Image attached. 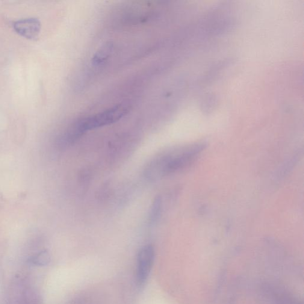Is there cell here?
<instances>
[{"label": "cell", "mask_w": 304, "mask_h": 304, "mask_svg": "<svg viewBox=\"0 0 304 304\" xmlns=\"http://www.w3.org/2000/svg\"><path fill=\"white\" fill-rule=\"evenodd\" d=\"M204 148V144L180 147L159 153L149 161L144 170V176L155 181L182 169L193 161Z\"/></svg>", "instance_id": "obj_1"}, {"label": "cell", "mask_w": 304, "mask_h": 304, "mask_svg": "<svg viewBox=\"0 0 304 304\" xmlns=\"http://www.w3.org/2000/svg\"><path fill=\"white\" fill-rule=\"evenodd\" d=\"M131 110L128 102L121 103L100 113L79 121L71 129L67 138L71 143L77 140L88 131L116 123Z\"/></svg>", "instance_id": "obj_2"}, {"label": "cell", "mask_w": 304, "mask_h": 304, "mask_svg": "<svg viewBox=\"0 0 304 304\" xmlns=\"http://www.w3.org/2000/svg\"><path fill=\"white\" fill-rule=\"evenodd\" d=\"M155 249L151 244L145 245L138 251L135 264V279L138 286L145 284L151 272L155 260Z\"/></svg>", "instance_id": "obj_3"}, {"label": "cell", "mask_w": 304, "mask_h": 304, "mask_svg": "<svg viewBox=\"0 0 304 304\" xmlns=\"http://www.w3.org/2000/svg\"><path fill=\"white\" fill-rule=\"evenodd\" d=\"M14 31L26 39L36 40L39 37L41 25L39 20L28 18L17 20L14 23Z\"/></svg>", "instance_id": "obj_4"}, {"label": "cell", "mask_w": 304, "mask_h": 304, "mask_svg": "<svg viewBox=\"0 0 304 304\" xmlns=\"http://www.w3.org/2000/svg\"><path fill=\"white\" fill-rule=\"evenodd\" d=\"M113 49V44L107 43L100 48L94 55L92 58V63L94 66H100L105 63L110 57Z\"/></svg>", "instance_id": "obj_5"}, {"label": "cell", "mask_w": 304, "mask_h": 304, "mask_svg": "<svg viewBox=\"0 0 304 304\" xmlns=\"http://www.w3.org/2000/svg\"><path fill=\"white\" fill-rule=\"evenodd\" d=\"M162 211V201L160 196L155 197L150 207L148 220L150 225H153L158 222L161 217Z\"/></svg>", "instance_id": "obj_6"}, {"label": "cell", "mask_w": 304, "mask_h": 304, "mask_svg": "<svg viewBox=\"0 0 304 304\" xmlns=\"http://www.w3.org/2000/svg\"><path fill=\"white\" fill-rule=\"evenodd\" d=\"M50 261V256L46 251L41 252L37 256H35L33 261L35 264L44 265L48 263Z\"/></svg>", "instance_id": "obj_7"}]
</instances>
